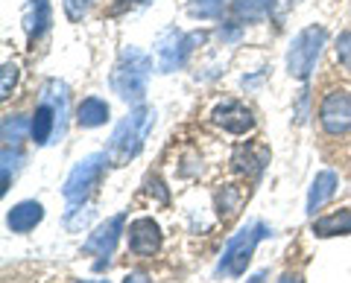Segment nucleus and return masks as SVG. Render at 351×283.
<instances>
[{"mask_svg": "<svg viewBox=\"0 0 351 283\" xmlns=\"http://www.w3.org/2000/svg\"><path fill=\"white\" fill-rule=\"evenodd\" d=\"M152 123H156V111L147 105H135L132 111L114 126L112 137H108L106 158L112 167H126L132 158H138V152L144 149V140L149 135Z\"/></svg>", "mask_w": 351, "mask_h": 283, "instance_id": "nucleus-1", "label": "nucleus"}, {"mask_svg": "<svg viewBox=\"0 0 351 283\" xmlns=\"http://www.w3.org/2000/svg\"><path fill=\"white\" fill-rule=\"evenodd\" d=\"M152 73V59L147 53H141L138 47H126L120 53V62L112 70V91L123 103L141 105L147 96V82Z\"/></svg>", "mask_w": 351, "mask_h": 283, "instance_id": "nucleus-2", "label": "nucleus"}, {"mask_svg": "<svg viewBox=\"0 0 351 283\" xmlns=\"http://www.w3.org/2000/svg\"><path fill=\"white\" fill-rule=\"evenodd\" d=\"M267 225L258 222V219H252L243 231H237L232 239H228V245H226V252H223V260H219V266L217 271L219 275H232V278H240L246 271L249 266V260L252 254H255V248L263 237H267Z\"/></svg>", "mask_w": 351, "mask_h": 283, "instance_id": "nucleus-3", "label": "nucleus"}, {"mask_svg": "<svg viewBox=\"0 0 351 283\" xmlns=\"http://www.w3.org/2000/svg\"><path fill=\"white\" fill-rule=\"evenodd\" d=\"M325 29L322 27H304L299 36L293 38V44L287 50V70L293 79H307L313 70L316 59H319V53L325 47Z\"/></svg>", "mask_w": 351, "mask_h": 283, "instance_id": "nucleus-4", "label": "nucleus"}, {"mask_svg": "<svg viewBox=\"0 0 351 283\" xmlns=\"http://www.w3.org/2000/svg\"><path fill=\"white\" fill-rule=\"evenodd\" d=\"M205 41V32H179V29H167L158 38V68L164 73L179 70L188 56L193 53L196 44Z\"/></svg>", "mask_w": 351, "mask_h": 283, "instance_id": "nucleus-5", "label": "nucleus"}, {"mask_svg": "<svg viewBox=\"0 0 351 283\" xmlns=\"http://www.w3.org/2000/svg\"><path fill=\"white\" fill-rule=\"evenodd\" d=\"M106 161H108L106 155H88V158H82L80 164L71 170V176H68V181H64V187H62L64 199H68L71 204H80L82 199H88V193L94 190V184L100 181V176H103V164H106Z\"/></svg>", "mask_w": 351, "mask_h": 283, "instance_id": "nucleus-6", "label": "nucleus"}, {"mask_svg": "<svg viewBox=\"0 0 351 283\" xmlns=\"http://www.w3.org/2000/svg\"><path fill=\"white\" fill-rule=\"evenodd\" d=\"M319 123L328 135H343L351 129V94L331 91L319 105Z\"/></svg>", "mask_w": 351, "mask_h": 283, "instance_id": "nucleus-7", "label": "nucleus"}, {"mask_svg": "<svg viewBox=\"0 0 351 283\" xmlns=\"http://www.w3.org/2000/svg\"><path fill=\"white\" fill-rule=\"evenodd\" d=\"M123 222H126L123 213L108 216V219L100 228H97L91 237H88V243L82 245V252L85 254H94V257H112L117 243H120V234H123Z\"/></svg>", "mask_w": 351, "mask_h": 283, "instance_id": "nucleus-8", "label": "nucleus"}, {"mask_svg": "<svg viewBox=\"0 0 351 283\" xmlns=\"http://www.w3.org/2000/svg\"><path fill=\"white\" fill-rule=\"evenodd\" d=\"M161 248V228L152 216H141L129 225V252L138 257H152Z\"/></svg>", "mask_w": 351, "mask_h": 283, "instance_id": "nucleus-9", "label": "nucleus"}, {"mask_svg": "<svg viewBox=\"0 0 351 283\" xmlns=\"http://www.w3.org/2000/svg\"><path fill=\"white\" fill-rule=\"evenodd\" d=\"M211 120H214L219 129H226V132H232V135H246L249 129L255 126V117H252V111H249L246 105H240V103H223V105H217Z\"/></svg>", "mask_w": 351, "mask_h": 283, "instance_id": "nucleus-10", "label": "nucleus"}, {"mask_svg": "<svg viewBox=\"0 0 351 283\" xmlns=\"http://www.w3.org/2000/svg\"><path fill=\"white\" fill-rule=\"evenodd\" d=\"M56 123L62 129V120H59V111L53 108L50 103H41L36 108V114H32L29 120V137H32V144L36 146H44L47 140L53 137V132H56Z\"/></svg>", "mask_w": 351, "mask_h": 283, "instance_id": "nucleus-11", "label": "nucleus"}, {"mask_svg": "<svg viewBox=\"0 0 351 283\" xmlns=\"http://www.w3.org/2000/svg\"><path fill=\"white\" fill-rule=\"evenodd\" d=\"M44 219V208L38 202H21L6 213V225L12 234H27Z\"/></svg>", "mask_w": 351, "mask_h": 283, "instance_id": "nucleus-12", "label": "nucleus"}, {"mask_svg": "<svg viewBox=\"0 0 351 283\" xmlns=\"http://www.w3.org/2000/svg\"><path fill=\"white\" fill-rule=\"evenodd\" d=\"M334 193H337V172H331V170L316 172V178L311 184V193H307V213L316 216V211H319Z\"/></svg>", "mask_w": 351, "mask_h": 283, "instance_id": "nucleus-13", "label": "nucleus"}, {"mask_svg": "<svg viewBox=\"0 0 351 283\" xmlns=\"http://www.w3.org/2000/svg\"><path fill=\"white\" fill-rule=\"evenodd\" d=\"M269 164V149L267 146H255V144H246V146H237L234 149V167L240 172H249V176H261V170Z\"/></svg>", "mask_w": 351, "mask_h": 283, "instance_id": "nucleus-14", "label": "nucleus"}, {"mask_svg": "<svg viewBox=\"0 0 351 283\" xmlns=\"http://www.w3.org/2000/svg\"><path fill=\"white\" fill-rule=\"evenodd\" d=\"M106 120H108V103L100 100V96H88V100H82L80 108H76V123L82 129H97V126H103Z\"/></svg>", "mask_w": 351, "mask_h": 283, "instance_id": "nucleus-15", "label": "nucleus"}, {"mask_svg": "<svg viewBox=\"0 0 351 283\" xmlns=\"http://www.w3.org/2000/svg\"><path fill=\"white\" fill-rule=\"evenodd\" d=\"M313 234H316V237L351 234V208L337 211V213H331V216H319V219H313Z\"/></svg>", "mask_w": 351, "mask_h": 283, "instance_id": "nucleus-16", "label": "nucleus"}, {"mask_svg": "<svg viewBox=\"0 0 351 283\" xmlns=\"http://www.w3.org/2000/svg\"><path fill=\"white\" fill-rule=\"evenodd\" d=\"M232 6H234V15L240 21L258 24V21L272 15V9H276V0H232Z\"/></svg>", "mask_w": 351, "mask_h": 283, "instance_id": "nucleus-17", "label": "nucleus"}, {"mask_svg": "<svg viewBox=\"0 0 351 283\" xmlns=\"http://www.w3.org/2000/svg\"><path fill=\"white\" fill-rule=\"evenodd\" d=\"M27 36L29 41H36L44 29L50 27V0H32L29 6V15H27Z\"/></svg>", "mask_w": 351, "mask_h": 283, "instance_id": "nucleus-18", "label": "nucleus"}, {"mask_svg": "<svg viewBox=\"0 0 351 283\" xmlns=\"http://www.w3.org/2000/svg\"><path fill=\"white\" fill-rule=\"evenodd\" d=\"M24 132H29V123L27 117H18V114H9L3 120V146H15L24 140Z\"/></svg>", "mask_w": 351, "mask_h": 283, "instance_id": "nucleus-19", "label": "nucleus"}, {"mask_svg": "<svg viewBox=\"0 0 351 283\" xmlns=\"http://www.w3.org/2000/svg\"><path fill=\"white\" fill-rule=\"evenodd\" d=\"M223 6H226V0H191L188 12L193 18H217L223 12Z\"/></svg>", "mask_w": 351, "mask_h": 283, "instance_id": "nucleus-20", "label": "nucleus"}, {"mask_svg": "<svg viewBox=\"0 0 351 283\" xmlns=\"http://www.w3.org/2000/svg\"><path fill=\"white\" fill-rule=\"evenodd\" d=\"M18 161H21V152L15 146H3V193L9 190V176L15 172Z\"/></svg>", "mask_w": 351, "mask_h": 283, "instance_id": "nucleus-21", "label": "nucleus"}, {"mask_svg": "<svg viewBox=\"0 0 351 283\" xmlns=\"http://www.w3.org/2000/svg\"><path fill=\"white\" fill-rule=\"evenodd\" d=\"M337 59L346 68V73H351V32H343L337 38Z\"/></svg>", "mask_w": 351, "mask_h": 283, "instance_id": "nucleus-22", "label": "nucleus"}, {"mask_svg": "<svg viewBox=\"0 0 351 283\" xmlns=\"http://www.w3.org/2000/svg\"><path fill=\"white\" fill-rule=\"evenodd\" d=\"M91 6H94V0H64V15L71 21H82Z\"/></svg>", "mask_w": 351, "mask_h": 283, "instance_id": "nucleus-23", "label": "nucleus"}, {"mask_svg": "<svg viewBox=\"0 0 351 283\" xmlns=\"http://www.w3.org/2000/svg\"><path fill=\"white\" fill-rule=\"evenodd\" d=\"M15 82H18V68H15V64H3V82H0V96H3V100H6V96L9 94H12V88H15Z\"/></svg>", "mask_w": 351, "mask_h": 283, "instance_id": "nucleus-24", "label": "nucleus"}, {"mask_svg": "<svg viewBox=\"0 0 351 283\" xmlns=\"http://www.w3.org/2000/svg\"><path fill=\"white\" fill-rule=\"evenodd\" d=\"M278 283H304V280H302V275H293V271H287V275H281Z\"/></svg>", "mask_w": 351, "mask_h": 283, "instance_id": "nucleus-25", "label": "nucleus"}, {"mask_svg": "<svg viewBox=\"0 0 351 283\" xmlns=\"http://www.w3.org/2000/svg\"><path fill=\"white\" fill-rule=\"evenodd\" d=\"M126 283H149V278H147V275H141V271H135V275H129V278H126Z\"/></svg>", "mask_w": 351, "mask_h": 283, "instance_id": "nucleus-26", "label": "nucleus"}, {"mask_svg": "<svg viewBox=\"0 0 351 283\" xmlns=\"http://www.w3.org/2000/svg\"><path fill=\"white\" fill-rule=\"evenodd\" d=\"M263 280H267V271H258V275L249 278V283H263Z\"/></svg>", "mask_w": 351, "mask_h": 283, "instance_id": "nucleus-27", "label": "nucleus"}, {"mask_svg": "<svg viewBox=\"0 0 351 283\" xmlns=\"http://www.w3.org/2000/svg\"><path fill=\"white\" fill-rule=\"evenodd\" d=\"M76 283H108V280H76Z\"/></svg>", "mask_w": 351, "mask_h": 283, "instance_id": "nucleus-28", "label": "nucleus"}]
</instances>
